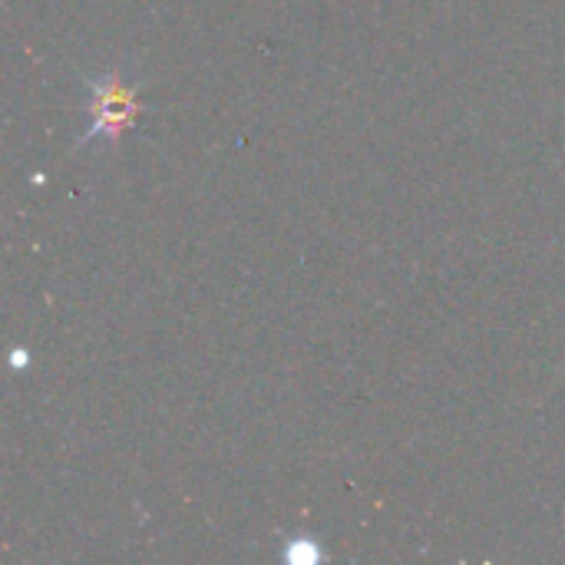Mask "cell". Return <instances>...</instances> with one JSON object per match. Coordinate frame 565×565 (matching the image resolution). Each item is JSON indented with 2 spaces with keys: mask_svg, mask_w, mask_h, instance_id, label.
<instances>
[{
  "mask_svg": "<svg viewBox=\"0 0 565 565\" xmlns=\"http://www.w3.org/2000/svg\"><path fill=\"white\" fill-rule=\"evenodd\" d=\"M10 367H13V371L30 367V354H26V351H20V348H17V351H10Z\"/></svg>",
  "mask_w": 565,
  "mask_h": 565,
  "instance_id": "obj_3",
  "label": "cell"
},
{
  "mask_svg": "<svg viewBox=\"0 0 565 565\" xmlns=\"http://www.w3.org/2000/svg\"><path fill=\"white\" fill-rule=\"evenodd\" d=\"M86 89H89V103H86V113H89V129L76 139V149H86L93 139H106V142H119L136 116L142 113V103H139V86L126 83L119 70H109L103 76H93L86 79Z\"/></svg>",
  "mask_w": 565,
  "mask_h": 565,
  "instance_id": "obj_1",
  "label": "cell"
},
{
  "mask_svg": "<svg viewBox=\"0 0 565 565\" xmlns=\"http://www.w3.org/2000/svg\"><path fill=\"white\" fill-rule=\"evenodd\" d=\"M281 559L291 565H318L328 559V553L318 546V540H315V536H308V533H298V536H285Z\"/></svg>",
  "mask_w": 565,
  "mask_h": 565,
  "instance_id": "obj_2",
  "label": "cell"
}]
</instances>
